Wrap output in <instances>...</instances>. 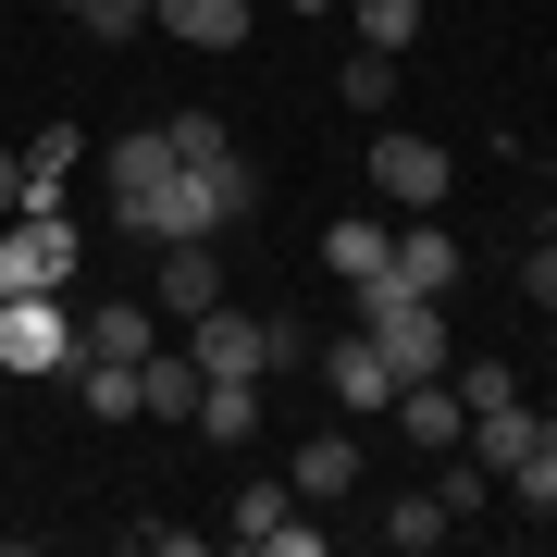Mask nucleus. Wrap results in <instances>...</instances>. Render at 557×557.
Instances as JSON below:
<instances>
[{"mask_svg":"<svg viewBox=\"0 0 557 557\" xmlns=\"http://www.w3.org/2000/svg\"><path fill=\"white\" fill-rule=\"evenodd\" d=\"M124 236H149V248H186V236H223V199H211V161H174V174H149V186H124L112 199Z\"/></svg>","mask_w":557,"mask_h":557,"instance_id":"2","label":"nucleus"},{"mask_svg":"<svg viewBox=\"0 0 557 557\" xmlns=\"http://www.w3.org/2000/svg\"><path fill=\"white\" fill-rule=\"evenodd\" d=\"M161 124H174L186 161H223V149H236V137H223V112H161Z\"/></svg>","mask_w":557,"mask_h":557,"instance_id":"26","label":"nucleus"},{"mask_svg":"<svg viewBox=\"0 0 557 557\" xmlns=\"http://www.w3.org/2000/svg\"><path fill=\"white\" fill-rule=\"evenodd\" d=\"M322 384H335V409H347V421H384V409H397V372H384V347L359 335V322L322 347Z\"/></svg>","mask_w":557,"mask_h":557,"instance_id":"8","label":"nucleus"},{"mask_svg":"<svg viewBox=\"0 0 557 557\" xmlns=\"http://www.w3.org/2000/svg\"><path fill=\"white\" fill-rule=\"evenodd\" d=\"M285 13H347V0H285Z\"/></svg>","mask_w":557,"mask_h":557,"instance_id":"30","label":"nucleus"},{"mask_svg":"<svg viewBox=\"0 0 557 557\" xmlns=\"http://www.w3.org/2000/svg\"><path fill=\"white\" fill-rule=\"evenodd\" d=\"M397 260V223H322V273L359 285V273H384Z\"/></svg>","mask_w":557,"mask_h":557,"instance_id":"18","label":"nucleus"},{"mask_svg":"<svg viewBox=\"0 0 557 557\" xmlns=\"http://www.w3.org/2000/svg\"><path fill=\"white\" fill-rule=\"evenodd\" d=\"M223 533L260 545V557H310V545H322V520H298V483H273V471H260V483H236Z\"/></svg>","mask_w":557,"mask_h":557,"instance_id":"6","label":"nucleus"},{"mask_svg":"<svg viewBox=\"0 0 557 557\" xmlns=\"http://www.w3.org/2000/svg\"><path fill=\"white\" fill-rule=\"evenodd\" d=\"M0 372H13V384L75 372V310H62V285H38V298H0Z\"/></svg>","mask_w":557,"mask_h":557,"instance_id":"4","label":"nucleus"},{"mask_svg":"<svg viewBox=\"0 0 557 557\" xmlns=\"http://www.w3.org/2000/svg\"><path fill=\"white\" fill-rule=\"evenodd\" d=\"M483 496H496V471H483V458H446V471H434V508H446V520H471Z\"/></svg>","mask_w":557,"mask_h":557,"instance_id":"25","label":"nucleus"},{"mask_svg":"<svg viewBox=\"0 0 557 557\" xmlns=\"http://www.w3.org/2000/svg\"><path fill=\"white\" fill-rule=\"evenodd\" d=\"M347 25H359V50H409L421 38V0H347Z\"/></svg>","mask_w":557,"mask_h":557,"instance_id":"23","label":"nucleus"},{"mask_svg":"<svg viewBox=\"0 0 557 557\" xmlns=\"http://www.w3.org/2000/svg\"><path fill=\"white\" fill-rule=\"evenodd\" d=\"M25 211V149H0V223Z\"/></svg>","mask_w":557,"mask_h":557,"instance_id":"29","label":"nucleus"},{"mask_svg":"<svg viewBox=\"0 0 557 557\" xmlns=\"http://www.w3.org/2000/svg\"><path fill=\"white\" fill-rule=\"evenodd\" d=\"M446 186H458V161L421 137V124H384L372 137V199L384 211H446Z\"/></svg>","mask_w":557,"mask_h":557,"instance_id":"5","label":"nucleus"},{"mask_svg":"<svg viewBox=\"0 0 557 557\" xmlns=\"http://www.w3.org/2000/svg\"><path fill=\"white\" fill-rule=\"evenodd\" d=\"M520 298H533V310H557V236H533V248H520Z\"/></svg>","mask_w":557,"mask_h":557,"instance_id":"27","label":"nucleus"},{"mask_svg":"<svg viewBox=\"0 0 557 557\" xmlns=\"http://www.w3.org/2000/svg\"><path fill=\"white\" fill-rule=\"evenodd\" d=\"M137 409L149 421H199V359H186V347H149L137 359Z\"/></svg>","mask_w":557,"mask_h":557,"instance_id":"16","label":"nucleus"},{"mask_svg":"<svg viewBox=\"0 0 557 557\" xmlns=\"http://www.w3.org/2000/svg\"><path fill=\"white\" fill-rule=\"evenodd\" d=\"M335 100H347V112H397V50H347Z\"/></svg>","mask_w":557,"mask_h":557,"instance_id":"21","label":"nucleus"},{"mask_svg":"<svg viewBox=\"0 0 557 557\" xmlns=\"http://www.w3.org/2000/svg\"><path fill=\"white\" fill-rule=\"evenodd\" d=\"M75 25H100V38H149V0H87Z\"/></svg>","mask_w":557,"mask_h":557,"instance_id":"28","label":"nucleus"},{"mask_svg":"<svg viewBox=\"0 0 557 557\" xmlns=\"http://www.w3.org/2000/svg\"><path fill=\"white\" fill-rule=\"evenodd\" d=\"M149 25H161V38H186V50H248V38H260L248 0H149Z\"/></svg>","mask_w":557,"mask_h":557,"instance_id":"12","label":"nucleus"},{"mask_svg":"<svg viewBox=\"0 0 557 557\" xmlns=\"http://www.w3.org/2000/svg\"><path fill=\"white\" fill-rule=\"evenodd\" d=\"M50 13H87V0H50Z\"/></svg>","mask_w":557,"mask_h":557,"instance_id":"31","label":"nucleus"},{"mask_svg":"<svg viewBox=\"0 0 557 557\" xmlns=\"http://www.w3.org/2000/svg\"><path fill=\"white\" fill-rule=\"evenodd\" d=\"M186 359H199V384L211 372H285V335H273V322H248V310H199V322H186Z\"/></svg>","mask_w":557,"mask_h":557,"instance_id":"7","label":"nucleus"},{"mask_svg":"<svg viewBox=\"0 0 557 557\" xmlns=\"http://www.w3.org/2000/svg\"><path fill=\"white\" fill-rule=\"evenodd\" d=\"M211 298H223V260H211V236L161 248V322H199Z\"/></svg>","mask_w":557,"mask_h":557,"instance_id":"13","label":"nucleus"},{"mask_svg":"<svg viewBox=\"0 0 557 557\" xmlns=\"http://www.w3.org/2000/svg\"><path fill=\"white\" fill-rule=\"evenodd\" d=\"M298 508H347L359 496V434H298Z\"/></svg>","mask_w":557,"mask_h":557,"instance_id":"11","label":"nucleus"},{"mask_svg":"<svg viewBox=\"0 0 557 557\" xmlns=\"http://www.w3.org/2000/svg\"><path fill=\"white\" fill-rule=\"evenodd\" d=\"M384 421H397V434L409 446H458V434H471V397H458V372H421V384H397V409H384Z\"/></svg>","mask_w":557,"mask_h":557,"instance_id":"10","label":"nucleus"},{"mask_svg":"<svg viewBox=\"0 0 557 557\" xmlns=\"http://www.w3.org/2000/svg\"><path fill=\"white\" fill-rule=\"evenodd\" d=\"M87 372V421H149L137 409V359H75Z\"/></svg>","mask_w":557,"mask_h":557,"instance_id":"22","label":"nucleus"},{"mask_svg":"<svg viewBox=\"0 0 557 557\" xmlns=\"http://www.w3.org/2000/svg\"><path fill=\"white\" fill-rule=\"evenodd\" d=\"M347 322L384 347V372H397V384H421V372H446V359H458L446 298H421V285H397V273H359V285H347Z\"/></svg>","mask_w":557,"mask_h":557,"instance_id":"1","label":"nucleus"},{"mask_svg":"<svg viewBox=\"0 0 557 557\" xmlns=\"http://www.w3.org/2000/svg\"><path fill=\"white\" fill-rule=\"evenodd\" d=\"M446 533H458V520H446L434 496H397V508H384V520H372V545H384V557H434Z\"/></svg>","mask_w":557,"mask_h":557,"instance_id":"19","label":"nucleus"},{"mask_svg":"<svg viewBox=\"0 0 557 557\" xmlns=\"http://www.w3.org/2000/svg\"><path fill=\"white\" fill-rule=\"evenodd\" d=\"M199 434H211V446H248V434H260V372H211V384H199Z\"/></svg>","mask_w":557,"mask_h":557,"instance_id":"17","label":"nucleus"},{"mask_svg":"<svg viewBox=\"0 0 557 557\" xmlns=\"http://www.w3.org/2000/svg\"><path fill=\"white\" fill-rule=\"evenodd\" d=\"M75 260H87V236H75V211H62V199L13 211V223H0V298H38V285H75Z\"/></svg>","mask_w":557,"mask_h":557,"instance_id":"3","label":"nucleus"},{"mask_svg":"<svg viewBox=\"0 0 557 557\" xmlns=\"http://www.w3.org/2000/svg\"><path fill=\"white\" fill-rule=\"evenodd\" d=\"M161 347V310L137 298H100V322H75V359H149Z\"/></svg>","mask_w":557,"mask_h":557,"instance_id":"15","label":"nucleus"},{"mask_svg":"<svg viewBox=\"0 0 557 557\" xmlns=\"http://www.w3.org/2000/svg\"><path fill=\"white\" fill-rule=\"evenodd\" d=\"M384 273H397V285H421V298H458L471 248H458V236H446L434 211H409V223H397V260H384Z\"/></svg>","mask_w":557,"mask_h":557,"instance_id":"9","label":"nucleus"},{"mask_svg":"<svg viewBox=\"0 0 557 557\" xmlns=\"http://www.w3.org/2000/svg\"><path fill=\"white\" fill-rule=\"evenodd\" d=\"M508 496L533 508V520H557V421L533 434V458H520V471H508Z\"/></svg>","mask_w":557,"mask_h":557,"instance_id":"24","label":"nucleus"},{"mask_svg":"<svg viewBox=\"0 0 557 557\" xmlns=\"http://www.w3.org/2000/svg\"><path fill=\"white\" fill-rule=\"evenodd\" d=\"M75 161H87V137H75V124H38V137H25V211H38V199H62V174H75Z\"/></svg>","mask_w":557,"mask_h":557,"instance_id":"20","label":"nucleus"},{"mask_svg":"<svg viewBox=\"0 0 557 557\" xmlns=\"http://www.w3.org/2000/svg\"><path fill=\"white\" fill-rule=\"evenodd\" d=\"M533 434H545V421H533V409H520V397H496V409H471V434H458V446H471V458H483V471H496V483H508V471H520V458H533Z\"/></svg>","mask_w":557,"mask_h":557,"instance_id":"14","label":"nucleus"}]
</instances>
